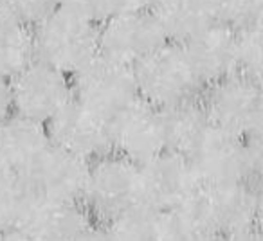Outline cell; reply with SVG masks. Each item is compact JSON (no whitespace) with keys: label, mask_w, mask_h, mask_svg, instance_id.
Returning <instances> with one entry per match:
<instances>
[{"label":"cell","mask_w":263,"mask_h":241,"mask_svg":"<svg viewBox=\"0 0 263 241\" xmlns=\"http://www.w3.org/2000/svg\"><path fill=\"white\" fill-rule=\"evenodd\" d=\"M34 59L72 77L99 54V26L56 6L33 27Z\"/></svg>","instance_id":"6da1fadb"},{"label":"cell","mask_w":263,"mask_h":241,"mask_svg":"<svg viewBox=\"0 0 263 241\" xmlns=\"http://www.w3.org/2000/svg\"><path fill=\"white\" fill-rule=\"evenodd\" d=\"M261 139L247 140L209 126L195 148L191 162L200 186L258 184L261 171Z\"/></svg>","instance_id":"7a4b0ae2"},{"label":"cell","mask_w":263,"mask_h":241,"mask_svg":"<svg viewBox=\"0 0 263 241\" xmlns=\"http://www.w3.org/2000/svg\"><path fill=\"white\" fill-rule=\"evenodd\" d=\"M139 99L159 110L198 99L204 90L186 47L173 42L154 51L134 67Z\"/></svg>","instance_id":"3957f363"},{"label":"cell","mask_w":263,"mask_h":241,"mask_svg":"<svg viewBox=\"0 0 263 241\" xmlns=\"http://www.w3.org/2000/svg\"><path fill=\"white\" fill-rule=\"evenodd\" d=\"M198 99L211 126L240 139H261V81L231 74L208 85Z\"/></svg>","instance_id":"277c9868"},{"label":"cell","mask_w":263,"mask_h":241,"mask_svg":"<svg viewBox=\"0 0 263 241\" xmlns=\"http://www.w3.org/2000/svg\"><path fill=\"white\" fill-rule=\"evenodd\" d=\"M72 99L112 123L139 99L134 67L98 54L70 77Z\"/></svg>","instance_id":"5b68a950"},{"label":"cell","mask_w":263,"mask_h":241,"mask_svg":"<svg viewBox=\"0 0 263 241\" xmlns=\"http://www.w3.org/2000/svg\"><path fill=\"white\" fill-rule=\"evenodd\" d=\"M13 113L47 125L72 99L70 77L33 59L9 79Z\"/></svg>","instance_id":"8992f818"},{"label":"cell","mask_w":263,"mask_h":241,"mask_svg":"<svg viewBox=\"0 0 263 241\" xmlns=\"http://www.w3.org/2000/svg\"><path fill=\"white\" fill-rule=\"evenodd\" d=\"M136 202H139L137 164L114 151L90 162L81 204L92 218L106 222Z\"/></svg>","instance_id":"52a82bcc"},{"label":"cell","mask_w":263,"mask_h":241,"mask_svg":"<svg viewBox=\"0 0 263 241\" xmlns=\"http://www.w3.org/2000/svg\"><path fill=\"white\" fill-rule=\"evenodd\" d=\"M200 187L195 169L186 157L164 150L137 166L139 202L166 212L191 198Z\"/></svg>","instance_id":"ba28073f"},{"label":"cell","mask_w":263,"mask_h":241,"mask_svg":"<svg viewBox=\"0 0 263 241\" xmlns=\"http://www.w3.org/2000/svg\"><path fill=\"white\" fill-rule=\"evenodd\" d=\"M150 11H119L99 26V54L136 67L166 44Z\"/></svg>","instance_id":"9c48e42d"},{"label":"cell","mask_w":263,"mask_h":241,"mask_svg":"<svg viewBox=\"0 0 263 241\" xmlns=\"http://www.w3.org/2000/svg\"><path fill=\"white\" fill-rule=\"evenodd\" d=\"M47 137L52 146L70 155L94 162L112 153L110 123L70 99L47 125Z\"/></svg>","instance_id":"30bf717a"},{"label":"cell","mask_w":263,"mask_h":241,"mask_svg":"<svg viewBox=\"0 0 263 241\" xmlns=\"http://www.w3.org/2000/svg\"><path fill=\"white\" fill-rule=\"evenodd\" d=\"M110 135L114 153L143 164L166 150L162 110L137 99L110 123Z\"/></svg>","instance_id":"8fae6325"},{"label":"cell","mask_w":263,"mask_h":241,"mask_svg":"<svg viewBox=\"0 0 263 241\" xmlns=\"http://www.w3.org/2000/svg\"><path fill=\"white\" fill-rule=\"evenodd\" d=\"M88 168L90 162L51 144L26 175V178L36 198L81 204Z\"/></svg>","instance_id":"7c38bea8"},{"label":"cell","mask_w":263,"mask_h":241,"mask_svg":"<svg viewBox=\"0 0 263 241\" xmlns=\"http://www.w3.org/2000/svg\"><path fill=\"white\" fill-rule=\"evenodd\" d=\"M200 194L223 237L241 230L259 229V184L245 182L216 187L200 186Z\"/></svg>","instance_id":"4fadbf2b"},{"label":"cell","mask_w":263,"mask_h":241,"mask_svg":"<svg viewBox=\"0 0 263 241\" xmlns=\"http://www.w3.org/2000/svg\"><path fill=\"white\" fill-rule=\"evenodd\" d=\"M90 227L92 216L80 202L36 198L20 230H24L31 241H80Z\"/></svg>","instance_id":"5bb4252c"},{"label":"cell","mask_w":263,"mask_h":241,"mask_svg":"<svg viewBox=\"0 0 263 241\" xmlns=\"http://www.w3.org/2000/svg\"><path fill=\"white\" fill-rule=\"evenodd\" d=\"M51 146L45 125L9 113L0 120V171L26 176Z\"/></svg>","instance_id":"9a60e30c"},{"label":"cell","mask_w":263,"mask_h":241,"mask_svg":"<svg viewBox=\"0 0 263 241\" xmlns=\"http://www.w3.org/2000/svg\"><path fill=\"white\" fill-rule=\"evenodd\" d=\"M184 47L204 88L236 74V29L211 24Z\"/></svg>","instance_id":"2e32d148"},{"label":"cell","mask_w":263,"mask_h":241,"mask_svg":"<svg viewBox=\"0 0 263 241\" xmlns=\"http://www.w3.org/2000/svg\"><path fill=\"white\" fill-rule=\"evenodd\" d=\"M166 40L187 44L213 22L205 0H157L150 9Z\"/></svg>","instance_id":"e0dca14e"},{"label":"cell","mask_w":263,"mask_h":241,"mask_svg":"<svg viewBox=\"0 0 263 241\" xmlns=\"http://www.w3.org/2000/svg\"><path fill=\"white\" fill-rule=\"evenodd\" d=\"M223 236L213 222L200 187L191 198L162 212V241H222Z\"/></svg>","instance_id":"ac0fdd59"},{"label":"cell","mask_w":263,"mask_h":241,"mask_svg":"<svg viewBox=\"0 0 263 241\" xmlns=\"http://www.w3.org/2000/svg\"><path fill=\"white\" fill-rule=\"evenodd\" d=\"M166 150L190 158L195 148L205 135L211 123L200 105V99L182 103L162 110Z\"/></svg>","instance_id":"d6986e66"},{"label":"cell","mask_w":263,"mask_h":241,"mask_svg":"<svg viewBox=\"0 0 263 241\" xmlns=\"http://www.w3.org/2000/svg\"><path fill=\"white\" fill-rule=\"evenodd\" d=\"M110 241H162V212L136 202L103 222Z\"/></svg>","instance_id":"ffe728a7"},{"label":"cell","mask_w":263,"mask_h":241,"mask_svg":"<svg viewBox=\"0 0 263 241\" xmlns=\"http://www.w3.org/2000/svg\"><path fill=\"white\" fill-rule=\"evenodd\" d=\"M33 59V29L0 16V76L11 79Z\"/></svg>","instance_id":"44dd1931"},{"label":"cell","mask_w":263,"mask_h":241,"mask_svg":"<svg viewBox=\"0 0 263 241\" xmlns=\"http://www.w3.org/2000/svg\"><path fill=\"white\" fill-rule=\"evenodd\" d=\"M34 200L26 176L0 171V232L20 229Z\"/></svg>","instance_id":"7402d4cb"},{"label":"cell","mask_w":263,"mask_h":241,"mask_svg":"<svg viewBox=\"0 0 263 241\" xmlns=\"http://www.w3.org/2000/svg\"><path fill=\"white\" fill-rule=\"evenodd\" d=\"M215 24L243 29L261 24L263 0H205Z\"/></svg>","instance_id":"603a6c76"},{"label":"cell","mask_w":263,"mask_h":241,"mask_svg":"<svg viewBox=\"0 0 263 241\" xmlns=\"http://www.w3.org/2000/svg\"><path fill=\"white\" fill-rule=\"evenodd\" d=\"M236 74L261 81V24L236 29Z\"/></svg>","instance_id":"cb8c5ba5"},{"label":"cell","mask_w":263,"mask_h":241,"mask_svg":"<svg viewBox=\"0 0 263 241\" xmlns=\"http://www.w3.org/2000/svg\"><path fill=\"white\" fill-rule=\"evenodd\" d=\"M56 6V0H0V16L33 29Z\"/></svg>","instance_id":"d4e9b609"},{"label":"cell","mask_w":263,"mask_h":241,"mask_svg":"<svg viewBox=\"0 0 263 241\" xmlns=\"http://www.w3.org/2000/svg\"><path fill=\"white\" fill-rule=\"evenodd\" d=\"M56 4L98 26L121 11L119 0H56Z\"/></svg>","instance_id":"484cf974"},{"label":"cell","mask_w":263,"mask_h":241,"mask_svg":"<svg viewBox=\"0 0 263 241\" xmlns=\"http://www.w3.org/2000/svg\"><path fill=\"white\" fill-rule=\"evenodd\" d=\"M13 113L11 106V88H9V79L0 76V120Z\"/></svg>","instance_id":"4316f807"},{"label":"cell","mask_w":263,"mask_h":241,"mask_svg":"<svg viewBox=\"0 0 263 241\" xmlns=\"http://www.w3.org/2000/svg\"><path fill=\"white\" fill-rule=\"evenodd\" d=\"M157 0H119L121 11H150Z\"/></svg>","instance_id":"83f0119b"},{"label":"cell","mask_w":263,"mask_h":241,"mask_svg":"<svg viewBox=\"0 0 263 241\" xmlns=\"http://www.w3.org/2000/svg\"><path fill=\"white\" fill-rule=\"evenodd\" d=\"M222 241H261V236H259V229H251V230H241V232L229 234Z\"/></svg>","instance_id":"f1b7e54d"},{"label":"cell","mask_w":263,"mask_h":241,"mask_svg":"<svg viewBox=\"0 0 263 241\" xmlns=\"http://www.w3.org/2000/svg\"><path fill=\"white\" fill-rule=\"evenodd\" d=\"M80 241H110V237L106 236V232L103 230V227L92 225Z\"/></svg>","instance_id":"f546056e"},{"label":"cell","mask_w":263,"mask_h":241,"mask_svg":"<svg viewBox=\"0 0 263 241\" xmlns=\"http://www.w3.org/2000/svg\"><path fill=\"white\" fill-rule=\"evenodd\" d=\"M0 241H31L27 234L20 229L8 230V232H0Z\"/></svg>","instance_id":"4dcf8cb0"}]
</instances>
